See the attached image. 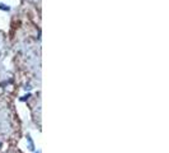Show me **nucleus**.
<instances>
[{
  "label": "nucleus",
  "mask_w": 169,
  "mask_h": 153,
  "mask_svg": "<svg viewBox=\"0 0 169 153\" xmlns=\"http://www.w3.org/2000/svg\"><path fill=\"white\" fill-rule=\"evenodd\" d=\"M0 9H3V10H9V6H5L4 4H1V3H0Z\"/></svg>",
  "instance_id": "f257e3e1"
}]
</instances>
